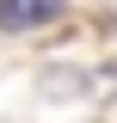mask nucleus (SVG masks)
I'll list each match as a JSON object with an SVG mask.
<instances>
[{
    "mask_svg": "<svg viewBox=\"0 0 117 123\" xmlns=\"http://www.w3.org/2000/svg\"><path fill=\"white\" fill-rule=\"evenodd\" d=\"M62 12V0H0V31H37Z\"/></svg>",
    "mask_w": 117,
    "mask_h": 123,
    "instance_id": "f257e3e1",
    "label": "nucleus"
}]
</instances>
